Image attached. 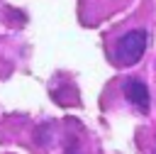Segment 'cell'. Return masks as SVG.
Returning a JSON list of instances; mask_svg holds the SVG:
<instances>
[{"mask_svg":"<svg viewBox=\"0 0 156 154\" xmlns=\"http://www.w3.org/2000/svg\"><path fill=\"white\" fill-rule=\"evenodd\" d=\"M146 51V32L144 29H132L127 34H122L115 44V54H117V61H122L124 66H132L136 64Z\"/></svg>","mask_w":156,"mask_h":154,"instance_id":"obj_1","label":"cell"},{"mask_svg":"<svg viewBox=\"0 0 156 154\" xmlns=\"http://www.w3.org/2000/svg\"><path fill=\"white\" fill-rule=\"evenodd\" d=\"M122 90H124V98H127L134 108H139V112H149L151 98H149V88L144 86V81H139V78H127Z\"/></svg>","mask_w":156,"mask_h":154,"instance_id":"obj_2","label":"cell"}]
</instances>
